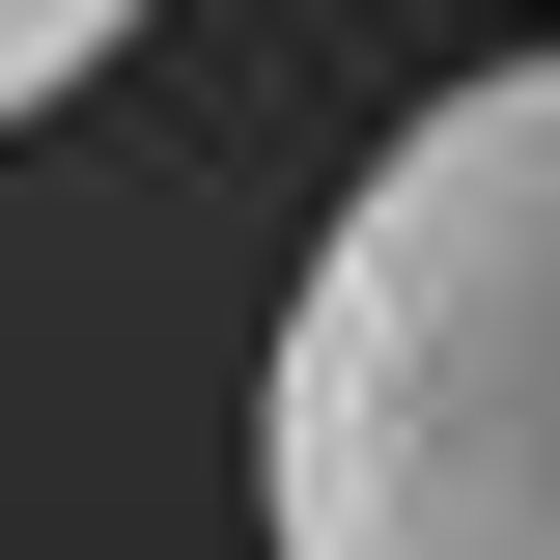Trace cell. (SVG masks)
Instances as JSON below:
<instances>
[{
  "label": "cell",
  "instance_id": "obj_1",
  "mask_svg": "<svg viewBox=\"0 0 560 560\" xmlns=\"http://www.w3.org/2000/svg\"><path fill=\"white\" fill-rule=\"evenodd\" d=\"M280 560H560V57L393 113L308 308L253 364Z\"/></svg>",
  "mask_w": 560,
  "mask_h": 560
},
{
  "label": "cell",
  "instance_id": "obj_2",
  "mask_svg": "<svg viewBox=\"0 0 560 560\" xmlns=\"http://www.w3.org/2000/svg\"><path fill=\"white\" fill-rule=\"evenodd\" d=\"M113 28H140V0H0V140L57 113V84H84V57H113Z\"/></svg>",
  "mask_w": 560,
  "mask_h": 560
}]
</instances>
